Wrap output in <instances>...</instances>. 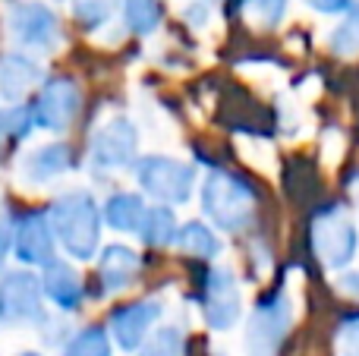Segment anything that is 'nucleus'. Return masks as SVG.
Listing matches in <instances>:
<instances>
[{"mask_svg": "<svg viewBox=\"0 0 359 356\" xmlns=\"http://www.w3.org/2000/svg\"><path fill=\"white\" fill-rule=\"evenodd\" d=\"M13 252L22 265L29 268H48L57 256V240L50 231V221L44 212H25L16 221V240H13Z\"/></svg>", "mask_w": 359, "mask_h": 356, "instance_id": "obj_12", "label": "nucleus"}, {"mask_svg": "<svg viewBox=\"0 0 359 356\" xmlns=\"http://www.w3.org/2000/svg\"><path fill=\"white\" fill-rule=\"evenodd\" d=\"M309 243H312L316 259L328 271L347 268L356 259V249H359V231H356L347 208H341V205L325 208V212L312 221Z\"/></svg>", "mask_w": 359, "mask_h": 356, "instance_id": "obj_3", "label": "nucleus"}, {"mask_svg": "<svg viewBox=\"0 0 359 356\" xmlns=\"http://www.w3.org/2000/svg\"><path fill=\"white\" fill-rule=\"evenodd\" d=\"M13 240H16V224L6 214H0V265H4L6 252L13 249Z\"/></svg>", "mask_w": 359, "mask_h": 356, "instance_id": "obj_28", "label": "nucleus"}, {"mask_svg": "<svg viewBox=\"0 0 359 356\" xmlns=\"http://www.w3.org/2000/svg\"><path fill=\"white\" fill-rule=\"evenodd\" d=\"M161 300H136L126 303V306H117L111 313V322H107V334L117 341L120 350L133 353L145 344V338L151 334V325L161 319Z\"/></svg>", "mask_w": 359, "mask_h": 356, "instance_id": "obj_11", "label": "nucleus"}, {"mask_svg": "<svg viewBox=\"0 0 359 356\" xmlns=\"http://www.w3.org/2000/svg\"><path fill=\"white\" fill-rule=\"evenodd\" d=\"M136 151H139V130L133 126V120L114 117L95 130L92 142H88V161L98 170H120L136 161Z\"/></svg>", "mask_w": 359, "mask_h": 356, "instance_id": "obj_9", "label": "nucleus"}, {"mask_svg": "<svg viewBox=\"0 0 359 356\" xmlns=\"http://www.w3.org/2000/svg\"><path fill=\"white\" fill-rule=\"evenodd\" d=\"M0 139H4V132H0Z\"/></svg>", "mask_w": 359, "mask_h": 356, "instance_id": "obj_33", "label": "nucleus"}, {"mask_svg": "<svg viewBox=\"0 0 359 356\" xmlns=\"http://www.w3.org/2000/svg\"><path fill=\"white\" fill-rule=\"evenodd\" d=\"M350 193H353V199H356V205H359V170L353 174V180H350Z\"/></svg>", "mask_w": 359, "mask_h": 356, "instance_id": "obj_30", "label": "nucleus"}, {"mask_svg": "<svg viewBox=\"0 0 359 356\" xmlns=\"http://www.w3.org/2000/svg\"><path fill=\"white\" fill-rule=\"evenodd\" d=\"M73 167V149L67 142H50L41 145V149L29 151L19 164V177L22 183H32V186H41V183H50L57 177H63Z\"/></svg>", "mask_w": 359, "mask_h": 356, "instance_id": "obj_14", "label": "nucleus"}, {"mask_svg": "<svg viewBox=\"0 0 359 356\" xmlns=\"http://www.w3.org/2000/svg\"><path fill=\"white\" fill-rule=\"evenodd\" d=\"M123 19L130 32L151 35L161 22V6H158V0H123Z\"/></svg>", "mask_w": 359, "mask_h": 356, "instance_id": "obj_22", "label": "nucleus"}, {"mask_svg": "<svg viewBox=\"0 0 359 356\" xmlns=\"http://www.w3.org/2000/svg\"><path fill=\"white\" fill-rule=\"evenodd\" d=\"M79 107H82L79 82H73L69 76H50L41 85L38 98L32 101V120H35L38 130L63 132L73 126Z\"/></svg>", "mask_w": 359, "mask_h": 356, "instance_id": "obj_7", "label": "nucleus"}, {"mask_svg": "<svg viewBox=\"0 0 359 356\" xmlns=\"http://www.w3.org/2000/svg\"><path fill=\"white\" fill-rule=\"evenodd\" d=\"M145 212H149V205H145V199L139 193H114V196H107L101 218L107 221V227H111V231L139 233V231H142Z\"/></svg>", "mask_w": 359, "mask_h": 356, "instance_id": "obj_17", "label": "nucleus"}, {"mask_svg": "<svg viewBox=\"0 0 359 356\" xmlns=\"http://www.w3.org/2000/svg\"><path fill=\"white\" fill-rule=\"evenodd\" d=\"M32 126H35V120H32V107L10 104L6 111H0V132H4V136L22 139V136H29Z\"/></svg>", "mask_w": 359, "mask_h": 356, "instance_id": "obj_26", "label": "nucleus"}, {"mask_svg": "<svg viewBox=\"0 0 359 356\" xmlns=\"http://www.w3.org/2000/svg\"><path fill=\"white\" fill-rule=\"evenodd\" d=\"M19 356H41V353H35V350H25V353H19Z\"/></svg>", "mask_w": 359, "mask_h": 356, "instance_id": "obj_31", "label": "nucleus"}, {"mask_svg": "<svg viewBox=\"0 0 359 356\" xmlns=\"http://www.w3.org/2000/svg\"><path fill=\"white\" fill-rule=\"evenodd\" d=\"M10 32L25 50H54L60 44V22L44 4H16L10 13Z\"/></svg>", "mask_w": 359, "mask_h": 356, "instance_id": "obj_10", "label": "nucleus"}, {"mask_svg": "<svg viewBox=\"0 0 359 356\" xmlns=\"http://www.w3.org/2000/svg\"><path fill=\"white\" fill-rule=\"evenodd\" d=\"M41 290L57 309L63 313H76L82 306V278L76 275L73 265L67 262H50L41 275Z\"/></svg>", "mask_w": 359, "mask_h": 356, "instance_id": "obj_16", "label": "nucleus"}, {"mask_svg": "<svg viewBox=\"0 0 359 356\" xmlns=\"http://www.w3.org/2000/svg\"><path fill=\"white\" fill-rule=\"evenodd\" d=\"M142 275V256L130 246L111 243L101 249V262H98V281L104 294H117V290H126L130 284L139 281Z\"/></svg>", "mask_w": 359, "mask_h": 356, "instance_id": "obj_13", "label": "nucleus"}, {"mask_svg": "<svg viewBox=\"0 0 359 356\" xmlns=\"http://www.w3.org/2000/svg\"><path fill=\"white\" fill-rule=\"evenodd\" d=\"M63 356H114L111 353V334L101 325H88L76 331L63 347Z\"/></svg>", "mask_w": 359, "mask_h": 356, "instance_id": "obj_20", "label": "nucleus"}, {"mask_svg": "<svg viewBox=\"0 0 359 356\" xmlns=\"http://www.w3.org/2000/svg\"><path fill=\"white\" fill-rule=\"evenodd\" d=\"M243 315V294L230 268H208L202 278V319L211 331H230Z\"/></svg>", "mask_w": 359, "mask_h": 356, "instance_id": "obj_8", "label": "nucleus"}, {"mask_svg": "<svg viewBox=\"0 0 359 356\" xmlns=\"http://www.w3.org/2000/svg\"><path fill=\"white\" fill-rule=\"evenodd\" d=\"M174 246L183 249L186 256H196V259H217L221 256V240H217V233L211 231L205 221H189V224L180 227Z\"/></svg>", "mask_w": 359, "mask_h": 356, "instance_id": "obj_18", "label": "nucleus"}, {"mask_svg": "<svg viewBox=\"0 0 359 356\" xmlns=\"http://www.w3.org/2000/svg\"><path fill=\"white\" fill-rule=\"evenodd\" d=\"M41 82V63L25 54L0 57V98L6 104H19Z\"/></svg>", "mask_w": 359, "mask_h": 356, "instance_id": "obj_15", "label": "nucleus"}, {"mask_svg": "<svg viewBox=\"0 0 359 356\" xmlns=\"http://www.w3.org/2000/svg\"><path fill=\"white\" fill-rule=\"evenodd\" d=\"M240 10L259 29H274L287 13V0H240Z\"/></svg>", "mask_w": 359, "mask_h": 356, "instance_id": "obj_24", "label": "nucleus"}, {"mask_svg": "<svg viewBox=\"0 0 359 356\" xmlns=\"http://www.w3.org/2000/svg\"><path fill=\"white\" fill-rule=\"evenodd\" d=\"M293 325V303L287 290H274L259 303L249 315L246 328V350L249 356H278L287 331Z\"/></svg>", "mask_w": 359, "mask_h": 356, "instance_id": "obj_5", "label": "nucleus"}, {"mask_svg": "<svg viewBox=\"0 0 359 356\" xmlns=\"http://www.w3.org/2000/svg\"><path fill=\"white\" fill-rule=\"evenodd\" d=\"M41 278L32 271H6L0 278V325H41L44 322Z\"/></svg>", "mask_w": 359, "mask_h": 356, "instance_id": "obj_6", "label": "nucleus"}, {"mask_svg": "<svg viewBox=\"0 0 359 356\" xmlns=\"http://www.w3.org/2000/svg\"><path fill=\"white\" fill-rule=\"evenodd\" d=\"M177 233H180V224H177L174 212H170L168 205H151L149 212H145L142 231H139V237H142L145 246L164 249V246H170L177 240Z\"/></svg>", "mask_w": 359, "mask_h": 356, "instance_id": "obj_19", "label": "nucleus"}, {"mask_svg": "<svg viewBox=\"0 0 359 356\" xmlns=\"http://www.w3.org/2000/svg\"><path fill=\"white\" fill-rule=\"evenodd\" d=\"M114 0H73V19L82 25V29L95 32L111 19Z\"/></svg>", "mask_w": 359, "mask_h": 356, "instance_id": "obj_25", "label": "nucleus"}, {"mask_svg": "<svg viewBox=\"0 0 359 356\" xmlns=\"http://www.w3.org/2000/svg\"><path fill=\"white\" fill-rule=\"evenodd\" d=\"M328 48L334 50L337 57L359 54V0H353V6H350L347 16L341 19V25L328 35Z\"/></svg>", "mask_w": 359, "mask_h": 356, "instance_id": "obj_21", "label": "nucleus"}, {"mask_svg": "<svg viewBox=\"0 0 359 356\" xmlns=\"http://www.w3.org/2000/svg\"><path fill=\"white\" fill-rule=\"evenodd\" d=\"M202 4H215V0H202Z\"/></svg>", "mask_w": 359, "mask_h": 356, "instance_id": "obj_32", "label": "nucleus"}, {"mask_svg": "<svg viewBox=\"0 0 359 356\" xmlns=\"http://www.w3.org/2000/svg\"><path fill=\"white\" fill-rule=\"evenodd\" d=\"M183 331L174 325H161L155 328V334L145 338V344L139 347V356H183Z\"/></svg>", "mask_w": 359, "mask_h": 356, "instance_id": "obj_23", "label": "nucleus"}, {"mask_svg": "<svg viewBox=\"0 0 359 356\" xmlns=\"http://www.w3.org/2000/svg\"><path fill=\"white\" fill-rule=\"evenodd\" d=\"M337 356H359V315L347 319L337 331Z\"/></svg>", "mask_w": 359, "mask_h": 356, "instance_id": "obj_27", "label": "nucleus"}, {"mask_svg": "<svg viewBox=\"0 0 359 356\" xmlns=\"http://www.w3.org/2000/svg\"><path fill=\"white\" fill-rule=\"evenodd\" d=\"M48 221L54 240L67 249L69 259L88 262L95 252H101V208L88 189H69L60 193L48 208Z\"/></svg>", "mask_w": 359, "mask_h": 356, "instance_id": "obj_1", "label": "nucleus"}, {"mask_svg": "<svg viewBox=\"0 0 359 356\" xmlns=\"http://www.w3.org/2000/svg\"><path fill=\"white\" fill-rule=\"evenodd\" d=\"M202 212L224 233H246L259 218L255 189L230 170H211L202 183Z\"/></svg>", "mask_w": 359, "mask_h": 356, "instance_id": "obj_2", "label": "nucleus"}, {"mask_svg": "<svg viewBox=\"0 0 359 356\" xmlns=\"http://www.w3.org/2000/svg\"><path fill=\"white\" fill-rule=\"evenodd\" d=\"M306 4L318 13H347L353 6V0H306Z\"/></svg>", "mask_w": 359, "mask_h": 356, "instance_id": "obj_29", "label": "nucleus"}, {"mask_svg": "<svg viewBox=\"0 0 359 356\" xmlns=\"http://www.w3.org/2000/svg\"><path fill=\"white\" fill-rule=\"evenodd\" d=\"M136 180L142 193L161 205H186L196 189V167L180 158L145 155L136 161Z\"/></svg>", "mask_w": 359, "mask_h": 356, "instance_id": "obj_4", "label": "nucleus"}]
</instances>
